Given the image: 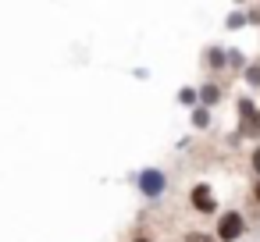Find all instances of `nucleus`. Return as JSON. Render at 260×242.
Returning <instances> with one entry per match:
<instances>
[{
    "label": "nucleus",
    "mask_w": 260,
    "mask_h": 242,
    "mask_svg": "<svg viewBox=\"0 0 260 242\" xmlns=\"http://www.w3.org/2000/svg\"><path fill=\"white\" fill-rule=\"evenodd\" d=\"M242 231H246V221H242V214L239 210H228V214H221V221H217V242H235V238H242Z\"/></svg>",
    "instance_id": "nucleus-1"
},
{
    "label": "nucleus",
    "mask_w": 260,
    "mask_h": 242,
    "mask_svg": "<svg viewBox=\"0 0 260 242\" xmlns=\"http://www.w3.org/2000/svg\"><path fill=\"white\" fill-rule=\"evenodd\" d=\"M239 118H242L239 132H246V135L260 139V111H256V107H253L249 100H239Z\"/></svg>",
    "instance_id": "nucleus-2"
},
{
    "label": "nucleus",
    "mask_w": 260,
    "mask_h": 242,
    "mask_svg": "<svg viewBox=\"0 0 260 242\" xmlns=\"http://www.w3.org/2000/svg\"><path fill=\"white\" fill-rule=\"evenodd\" d=\"M139 189H143V196L157 199V196L164 192V175H160L157 167H146V171L139 175Z\"/></svg>",
    "instance_id": "nucleus-3"
},
{
    "label": "nucleus",
    "mask_w": 260,
    "mask_h": 242,
    "mask_svg": "<svg viewBox=\"0 0 260 242\" xmlns=\"http://www.w3.org/2000/svg\"><path fill=\"white\" fill-rule=\"evenodd\" d=\"M189 199H192V206H196L200 214H210V210L217 206V199H214V192H210V185H192V192H189Z\"/></svg>",
    "instance_id": "nucleus-4"
},
{
    "label": "nucleus",
    "mask_w": 260,
    "mask_h": 242,
    "mask_svg": "<svg viewBox=\"0 0 260 242\" xmlns=\"http://www.w3.org/2000/svg\"><path fill=\"white\" fill-rule=\"evenodd\" d=\"M207 64H210V68H224V64H228V61H224V50H221V47H210V50H207Z\"/></svg>",
    "instance_id": "nucleus-5"
},
{
    "label": "nucleus",
    "mask_w": 260,
    "mask_h": 242,
    "mask_svg": "<svg viewBox=\"0 0 260 242\" xmlns=\"http://www.w3.org/2000/svg\"><path fill=\"white\" fill-rule=\"evenodd\" d=\"M200 100H203V107H210V103L221 100V89H217V86H203V89H200Z\"/></svg>",
    "instance_id": "nucleus-6"
},
{
    "label": "nucleus",
    "mask_w": 260,
    "mask_h": 242,
    "mask_svg": "<svg viewBox=\"0 0 260 242\" xmlns=\"http://www.w3.org/2000/svg\"><path fill=\"white\" fill-rule=\"evenodd\" d=\"M192 125H196V128H207V125H210V111H207V107H196V111H192Z\"/></svg>",
    "instance_id": "nucleus-7"
},
{
    "label": "nucleus",
    "mask_w": 260,
    "mask_h": 242,
    "mask_svg": "<svg viewBox=\"0 0 260 242\" xmlns=\"http://www.w3.org/2000/svg\"><path fill=\"white\" fill-rule=\"evenodd\" d=\"M246 82L249 86H260V64H249L246 68Z\"/></svg>",
    "instance_id": "nucleus-8"
},
{
    "label": "nucleus",
    "mask_w": 260,
    "mask_h": 242,
    "mask_svg": "<svg viewBox=\"0 0 260 242\" xmlns=\"http://www.w3.org/2000/svg\"><path fill=\"white\" fill-rule=\"evenodd\" d=\"M224 25H228V29H242V25H246V15H239V11H235V15H228V22H224Z\"/></svg>",
    "instance_id": "nucleus-9"
},
{
    "label": "nucleus",
    "mask_w": 260,
    "mask_h": 242,
    "mask_svg": "<svg viewBox=\"0 0 260 242\" xmlns=\"http://www.w3.org/2000/svg\"><path fill=\"white\" fill-rule=\"evenodd\" d=\"M185 242H217V238H214V235H203V231H189Z\"/></svg>",
    "instance_id": "nucleus-10"
},
{
    "label": "nucleus",
    "mask_w": 260,
    "mask_h": 242,
    "mask_svg": "<svg viewBox=\"0 0 260 242\" xmlns=\"http://www.w3.org/2000/svg\"><path fill=\"white\" fill-rule=\"evenodd\" d=\"M178 100H182V103H189V107H192V103H196V93H192V89H182V93H178Z\"/></svg>",
    "instance_id": "nucleus-11"
},
{
    "label": "nucleus",
    "mask_w": 260,
    "mask_h": 242,
    "mask_svg": "<svg viewBox=\"0 0 260 242\" xmlns=\"http://www.w3.org/2000/svg\"><path fill=\"white\" fill-rule=\"evenodd\" d=\"M253 171H256V175H260V146H256V150H253Z\"/></svg>",
    "instance_id": "nucleus-12"
},
{
    "label": "nucleus",
    "mask_w": 260,
    "mask_h": 242,
    "mask_svg": "<svg viewBox=\"0 0 260 242\" xmlns=\"http://www.w3.org/2000/svg\"><path fill=\"white\" fill-rule=\"evenodd\" d=\"M253 199H256V203H260V182H256V189H253Z\"/></svg>",
    "instance_id": "nucleus-13"
},
{
    "label": "nucleus",
    "mask_w": 260,
    "mask_h": 242,
    "mask_svg": "<svg viewBox=\"0 0 260 242\" xmlns=\"http://www.w3.org/2000/svg\"><path fill=\"white\" fill-rule=\"evenodd\" d=\"M132 242H150V238H132Z\"/></svg>",
    "instance_id": "nucleus-14"
}]
</instances>
